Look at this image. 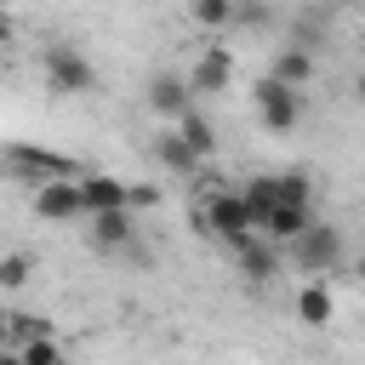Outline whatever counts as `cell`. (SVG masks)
<instances>
[{
    "label": "cell",
    "instance_id": "ffe728a7",
    "mask_svg": "<svg viewBox=\"0 0 365 365\" xmlns=\"http://www.w3.org/2000/svg\"><path fill=\"white\" fill-rule=\"evenodd\" d=\"M29 274H34V262H29L23 251H6V257H0V291H17V285H29Z\"/></svg>",
    "mask_w": 365,
    "mask_h": 365
},
{
    "label": "cell",
    "instance_id": "52a82bcc",
    "mask_svg": "<svg viewBox=\"0 0 365 365\" xmlns=\"http://www.w3.org/2000/svg\"><path fill=\"white\" fill-rule=\"evenodd\" d=\"M148 108L154 114H165L171 125L194 108V86H188V74H154L148 80Z\"/></svg>",
    "mask_w": 365,
    "mask_h": 365
},
{
    "label": "cell",
    "instance_id": "4316f807",
    "mask_svg": "<svg viewBox=\"0 0 365 365\" xmlns=\"http://www.w3.org/2000/svg\"><path fill=\"white\" fill-rule=\"evenodd\" d=\"M6 40H11V17H0V46H6Z\"/></svg>",
    "mask_w": 365,
    "mask_h": 365
},
{
    "label": "cell",
    "instance_id": "83f0119b",
    "mask_svg": "<svg viewBox=\"0 0 365 365\" xmlns=\"http://www.w3.org/2000/svg\"><path fill=\"white\" fill-rule=\"evenodd\" d=\"M354 91H359V103H365V68H359V80H354Z\"/></svg>",
    "mask_w": 365,
    "mask_h": 365
},
{
    "label": "cell",
    "instance_id": "30bf717a",
    "mask_svg": "<svg viewBox=\"0 0 365 365\" xmlns=\"http://www.w3.org/2000/svg\"><path fill=\"white\" fill-rule=\"evenodd\" d=\"M308 222H314V205H274V217L262 222V240H274V245H297L302 234H308Z\"/></svg>",
    "mask_w": 365,
    "mask_h": 365
},
{
    "label": "cell",
    "instance_id": "5bb4252c",
    "mask_svg": "<svg viewBox=\"0 0 365 365\" xmlns=\"http://www.w3.org/2000/svg\"><path fill=\"white\" fill-rule=\"evenodd\" d=\"M131 234H137V217H131V205H125V211H97V217H91V240H97L103 251H120V245H131Z\"/></svg>",
    "mask_w": 365,
    "mask_h": 365
},
{
    "label": "cell",
    "instance_id": "484cf974",
    "mask_svg": "<svg viewBox=\"0 0 365 365\" xmlns=\"http://www.w3.org/2000/svg\"><path fill=\"white\" fill-rule=\"evenodd\" d=\"M0 365H23V354L17 348H0Z\"/></svg>",
    "mask_w": 365,
    "mask_h": 365
},
{
    "label": "cell",
    "instance_id": "603a6c76",
    "mask_svg": "<svg viewBox=\"0 0 365 365\" xmlns=\"http://www.w3.org/2000/svg\"><path fill=\"white\" fill-rule=\"evenodd\" d=\"M234 29H268V6L262 0H234Z\"/></svg>",
    "mask_w": 365,
    "mask_h": 365
},
{
    "label": "cell",
    "instance_id": "277c9868",
    "mask_svg": "<svg viewBox=\"0 0 365 365\" xmlns=\"http://www.w3.org/2000/svg\"><path fill=\"white\" fill-rule=\"evenodd\" d=\"M251 103H257V120L268 125V131H291L297 120H302V91H291V86H279V80H257L251 86Z\"/></svg>",
    "mask_w": 365,
    "mask_h": 365
},
{
    "label": "cell",
    "instance_id": "ba28073f",
    "mask_svg": "<svg viewBox=\"0 0 365 365\" xmlns=\"http://www.w3.org/2000/svg\"><path fill=\"white\" fill-rule=\"evenodd\" d=\"M34 217H46V222H74V217H86L80 182H40V188H34Z\"/></svg>",
    "mask_w": 365,
    "mask_h": 365
},
{
    "label": "cell",
    "instance_id": "8992f818",
    "mask_svg": "<svg viewBox=\"0 0 365 365\" xmlns=\"http://www.w3.org/2000/svg\"><path fill=\"white\" fill-rule=\"evenodd\" d=\"M131 200H137V205H148L154 194H148V188H137V194H131L120 177H103V171L80 177V205H86V217H97V211H125Z\"/></svg>",
    "mask_w": 365,
    "mask_h": 365
},
{
    "label": "cell",
    "instance_id": "2e32d148",
    "mask_svg": "<svg viewBox=\"0 0 365 365\" xmlns=\"http://www.w3.org/2000/svg\"><path fill=\"white\" fill-rule=\"evenodd\" d=\"M331 314H336V302H331V291H325L319 279H308V285L297 291V319L319 331V325H331Z\"/></svg>",
    "mask_w": 365,
    "mask_h": 365
},
{
    "label": "cell",
    "instance_id": "6da1fadb",
    "mask_svg": "<svg viewBox=\"0 0 365 365\" xmlns=\"http://www.w3.org/2000/svg\"><path fill=\"white\" fill-rule=\"evenodd\" d=\"M200 228H205L211 240H222L228 251H240L245 240H257V222H251L245 200H240V194H228V188L205 200V211H200Z\"/></svg>",
    "mask_w": 365,
    "mask_h": 365
},
{
    "label": "cell",
    "instance_id": "44dd1931",
    "mask_svg": "<svg viewBox=\"0 0 365 365\" xmlns=\"http://www.w3.org/2000/svg\"><path fill=\"white\" fill-rule=\"evenodd\" d=\"M274 182H279V200H285V205H314V188H308L302 171H279Z\"/></svg>",
    "mask_w": 365,
    "mask_h": 365
},
{
    "label": "cell",
    "instance_id": "f1b7e54d",
    "mask_svg": "<svg viewBox=\"0 0 365 365\" xmlns=\"http://www.w3.org/2000/svg\"><path fill=\"white\" fill-rule=\"evenodd\" d=\"M359 279H365V262H359Z\"/></svg>",
    "mask_w": 365,
    "mask_h": 365
},
{
    "label": "cell",
    "instance_id": "f546056e",
    "mask_svg": "<svg viewBox=\"0 0 365 365\" xmlns=\"http://www.w3.org/2000/svg\"><path fill=\"white\" fill-rule=\"evenodd\" d=\"M359 11H365V0H359Z\"/></svg>",
    "mask_w": 365,
    "mask_h": 365
},
{
    "label": "cell",
    "instance_id": "5b68a950",
    "mask_svg": "<svg viewBox=\"0 0 365 365\" xmlns=\"http://www.w3.org/2000/svg\"><path fill=\"white\" fill-rule=\"evenodd\" d=\"M291 257H297L302 274H331V268L342 262V228H331V222H308V234L291 245Z\"/></svg>",
    "mask_w": 365,
    "mask_h": 365
},
{
    "label": "cell",
    "instance_id": "9a60e30c",
    "mask_svg": "<svg viewBox=\"0 0 365 365\" xmlns=\"http://www.w3.org/2000/svg\"><path fill=\"white\" fill-rule=\"evenodd\" d=\"M240 200H245V211H251V222H257V234H262V222H268L274 205H279V182H274V177H251V182L240 188Z\"/></svg>",
    "mask_w": 365,
    "mask_h": 365
},
{
    "label": "cell",
    "instance_id": "d6986e66",
    "mask_svg": "<svg viewBox=\"0 0 365 365\" xmlns=\"http://www.w3.org/2000/svg\"><path fill=\"white\" fill-rule=\"evenodd\" d=\"M285 46H297V51H308V57H314V46H325V23H319L314 11H308V17H297V29H291V40H285Z\"/></svg>",
    "mask_w": 365,
    "mask_h": 365
},
{
    "label": "cell",
    "instance_id": "9c48e42d",
    "mask_svg": "<svg viewBox=\"0 0 365 365\" xmlns=\"http://www.w3.org/2000/svg\"><path fill=\"white\" fill-rule=\"evenodd\" d=\"M234 262H240V274H245L251 285H268V279L279 274V245L257 234V240H245V245L234 251Z\"/></svg>",
    "mask_w": 365,
    "mask_h": 365
},
{
    "label": "cell",
    "instance_id": "4fadbf2b",
    "mask_svg": "<svg viewBox=\"0 0 365 365\" xmlns=\"http://www.w3.org/2000/svg\"><path fill=\"white\" fill-rule=\"evenodd\" d=\"M268 80H279V86L302 91V86L314 80V57H308V51H297V46H279V51H274V63H268Z\"/></svg>",
    "mask_w": 365,
    "mask_h": 365
},
{
    "label": "cell",
    "instance_id": "ac0fdd59",
    "mask_svg": "<svg viewBox=\"0 0 365 365\" xmlns=\"http://www.w3.org/2000/svg\"><path fill=\"white\" fill-rule=\"evenodd\" d=\"M177 131H182V143H188V148H194L200 160H205V154L217 148V131H211V120H205L200 108H188V114L177 120Z\"/></svg>",
    "mask_w": 365,
    "mask_h": 365
},
{
    "label": "cell",
    "instance_id": "e0dca14e",
    "mask_svg": "<svg viewBox=\"0 0 365 365\" xmlns=\"http://www.w3.org/2000/svg\"><path fill=\"white\" fill-rule=\"evenodd\" d=\"M188 23L211 29V34H228L234 29V0H188Z\"/></svg>",
    "mask_w": 365,
    "mask_h": 365
},
{
    "label": "cell",
    "instance_id": "7a4b0ae2",
    "mask_svg": "<svg viewBox=\"0 0 365 365\" xmlns=\"http://www.w3.org/2000/svg\"><path fill=\"white\" fill-rule=\"evenodd\" d=\"M46 86L57 91V97H80V91H91L97 86V68L74 51V46H46Z\"/></svg>",
    "mask_w": 365,
    "mask_h": 365
},
{
    "label": "cell",
    "instance_id": "cb8c5ba5",
    "mask_svg": "<svg viewBox=\"0 0 365 365\" xmlns=\"http://www.w3.org/2000/svg\"><path fill=\"white\" fill-rule=\"evenodd\" d=\"M17 354H23V365H68L51 336H46V342H29V348H17Z\"/></svg>",
    "mask_w": 365,
    "mask_h": 365
},
{
    "label": "cell",
    "instance_id": "3957f363",
    "mask_svg": "<svg viewBox=\"0 0 365 365\" xmlns=\"http://www.w3.org/2000/svg\"><path fill=\"white\" fill-rule=\"evenodd\" d=\"M6 165L23 171L34 188H40V182H80V165H74L68 154H51V148H34V143H17V148L6 154Z\"/></svg>",
    "mask_w": 365,
    "mask_h": 365
},
{
    "label": "cell",
    "instance_id": "8fae6325",
    "mask_svg": "<svg viewBox=\"0 0 365 365\" xmlns=\"http://www.w3.org/2000/svg\"><path fill=\"white\" fill-rule=\"evenodd\" d=\"M228 74H234V57H228V46H211L194 68H188V86L194 91H228Z\"/></svg>",
    "mask_w": 365,
    "mask_h": 365
},
{
    "label": "cell",
    "instance_id": "7402d4cb",
    "mask_svg": "<svg viewBox=\"0 0 365 365\" xmlns=\"http://www.w3.org/2000/svg\"><path fill=\"white\" fill-rule=\"evenodd\" d=\"M11 336L29 348V342H46L51 336V319H40V314H11Z\"/></svg>",
    "mask_w": 365,
    "mask_h": 365
},
{
    "label": "cell",
    "instance_id": "7c38bea8",
    "mask_svg": "<svg viewBox=\"0 0 365 365\" xmlns=\"http://www.w3.org/2000/svg\"><path fill=\"white\" fill-rule=\"evenodd\" d=\"M154 160H160V165H165L171 177H194V171H200V154H194V148L182 143V131H177V125L154 137Z\"/></svg>",
    "mask_w": 365,
    "mask_h": 365
},
{
    "label": "cell",
    "instance_id": "d4e9b609",
    "mask_svg": "<svg viewBox=\"0 0 365 365\" xmlns=\"http://www.w3.org/2000/svg\"><path fill=\"white\" fill-rule=\"evenodd\" d=\"M0 348H11V314L0 308Z\"/></svg>",
    "mask_w": 365,
    "mask_h": 365
}]
</instances>
